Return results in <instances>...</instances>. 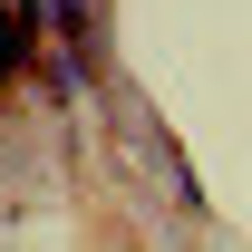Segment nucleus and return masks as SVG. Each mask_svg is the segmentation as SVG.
Listing matches in <instances>:
<instances>
[{
    "label": "nucleus",
    "instance_id": "nucleus-1",
    "mask_svg": "<svg viewBox=\"0 0 252 252\" xmlns=\"http://www.w3.org/2000/svg\"><path fill=\"white\" fill-rule=\"evenodd\" d=\"M10 68H20V20L0 10V78H10Z\"/></svg>",
    "mask_w": 252,
    "mask_h": 252
}]
</instances>
